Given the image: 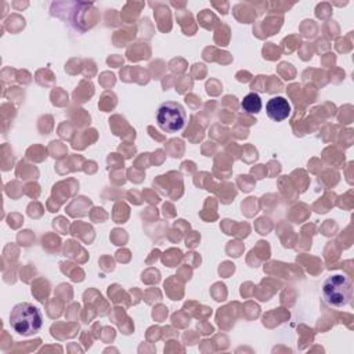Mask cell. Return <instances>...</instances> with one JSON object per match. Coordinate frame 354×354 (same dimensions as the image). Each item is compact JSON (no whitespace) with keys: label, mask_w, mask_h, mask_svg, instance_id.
I'll use <instances>...</instances> for the list:
<instances>
[{"label":"cell","mask_w":354,"mask_h":354,"mask_svg":"<svg viewBox=\"0 0 354 354\" xmlns=\"http://www.w3.org/2000/svg\"><path fill=\"white\" fill-rule=\"evenodd\" d=\"M10 325L17 333L22 336H32L41 328L43 315L36 306L22 301L11 310Z\"/></svg>","instance_id":"1"},{"label":"cell","mask_w":354,"mask_h":354,"mask_svg":"<svg viewBox=\"0 0 354 354\" xmlns=\"http://www.w3.org/2000/svg\"><path fill=\"white\" fill-rule=\"evenodd\" d=\"M321 293H322V299L328 306L340 308L346 306L351 299L353 282L348 277L343 274L329 275L322 282Z\"/></svg>","instance_id":"2"},{"label":"cell","mask_w":354,"mask_h":354,"mask_svg":"<svg viewBox=\"0 0 354 354\" xmlns=\"http://www.w3.org/2000/svg\"><path fill=\"white\" fill-rule=\"evenodd\" d=\"M187 113L181 104L174 101H166L160 104L156 112L158 126L166 133H176L185 124Z\"/></svg>","instance_id":"3"},{"label":"cell","mask_w":354,"mask_h":354,"mask_svg":"<svg viewBox=\"0 0 354 354\" xmlns=\"http://www.w3.org/2000/svg\"><path fill=\"white\" fill-rule=\"evenodd\" d=\"M266 112L270 119L282 122L290 115V104L283 97H272L266 104Z\"/></svg>","instance_id":"4"},{"label":"cell","mask_w":354,"mask_h":354,"mask_svg":"<svg viewBox=\"0 0 354 354\" xmlns=\"http://www.w3.org/2000/svg\"><path fill=\"white\" fill-rule=\"evenodd\" d=\"M261 98L257 93H249L241 101V108L246 113H259L261 111Z\"/></svg>","instance_id":"5"}]
</instances>
